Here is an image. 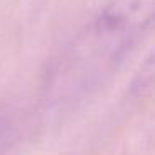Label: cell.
<instances>
[{
  "instance_id": "obj_1",
  "label": "cell",
  "mask_w": 155,
  "mask_h": 155,
  "mask_svg": "<svg viewBox=\"0 0 155 155\" xmlns=\"http://www.w3.org/2000/svg\"><path fill=\"white\" fill-rule=\"evenodd\" d=\"M153 24L155 0H110L87 28L82 48L100 64H115Z\"/></svg>"
},
{
  "instance_id": "obj_2",
  "label": "cell",
  "mask_w": 155,
  "mask_h": 155,
  "mask_svg": "<svg viewBox=\"0 0 155 155\" xmlns=\"http://www.w3.org/2000/svg\"><path fill=\"white\" fill-rule=\"evenodd\" d=\"M153 65H155V55H153V58H152V62H150V67L153 68Z\"/></svg>"
}]
</instances>
